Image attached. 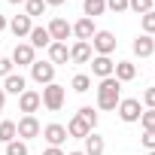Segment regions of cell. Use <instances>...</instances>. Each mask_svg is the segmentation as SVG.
Masks as SVG:
<instances>
[{
  "label": "cell",
  "instance_id": "6da1fadb",
  "mask_svg": "<svg viewBox=\"0 0 155 155\" xmlns=\"http://www.w3.org/2000/svg\"><path fill=\"white\" fill-rule=\"evenodd\" d=\"M119 101H122V82L116 79V76L101 79V85H97V107L101 110H116Z\"/></svg>",
  "mask_w": 155,
  "mask_h": 155
},
{
  "label": "cell",
  "instance_id": "7a4b0ae2",
  "mask_svg": "<svg viewBox=\"0 0 155 155\" xmlns=\"http://www.w3.org/2000/svg\"><path fill=\"white\" fill-rule=\"evenodd\" d=\"M40 97H43V107H46V110H52V113H58V110L64 107V88H61L58 82H49V85L43 88V94H40Z\"/></svg>",
  "mask_w": 155,
  "mask_h": 155
},
{
  "label": "cell",
  "instance_id": "3957f363",
  "mask_svg": "<svg viewBox=\"0 0 155 155\" xmlns=\"http://www.w3.org/2000/svg\"><path fill=\"white\" fill-rule=\"evenodd\" d=\"M31 76H34V82L49 85V82H55V64L52 61H34L31 64Z\"/></svg>",
  "mask_w": 155,
  "mask_h": 155
},
{
  "label": "cell",
  "instance_id": "277c9868",
  "mask_svg": "<svg viewBox=\"0 0 155 155\" xmlns=\"http://www.w3.org/2000/svg\"><path fill=\"white\" fill-rule=\"evenodd\" d=\"M91 46H94L97 55H107V58H110V55L116 52V37H113L110 31H97V34L91 37Z\"/></svg>",
  "mask_w": 155,
  "mask_h": 155
},
{
  "label": "cell",
  "instance_id": "5b68a950",
  "mask_svg": "<svg viewBox=\"0 0 155 155\" xmlns=\"http://www.w3.org/2000/svg\"><path fill=\"white\" fill-rule=\"evenodd\" d=\"M119 116H122V122H140V116H143V110H140V101L137 97H125V101H119Z\"/></svg>",
  "mask_w": 155,
  "mask_h": 155
},
{
  "label": "cell",
  "instance_id": "8992f818",
  "mask_svg": "<svg viewBox=\"0 0 155 155\" xmlns=\"http://www.w3.org/2000/svg\"><path fill=\"white\" fill-rule=\"evenodd\" d=\"M46 31H49L52 43H67V37L73 34V25H70L67 18H52V25H49Z\"/></svg>",
  "mask_w": 155,
  "mask_h": 155
},
{
  "label": "cell",
  "instance_id": "52a82bcc",
  "mask_svg": "<svg viewBox=\"0 0 155 155\" xmlns=\"http://www.w3.org/2000/svg\"><path fill=\"white\" fill-rule=\"evenodd\" d=\"M40 104H43L40 91H31V88H25V91L18 94V107H21V113H25V116H34V113L40 110Z\"/></svg>",
  "mask_w": 155,
  "mask_h": 155
},
{
  "label": "cell",
  "instance_id": "ba28073f",
  "mask_svg": "<svg viewBox=\"0 0 155 155\" xmlns=\"http://www.w3.org/2000/svg\"><path fill=\"white\" fill-rule=\"evenodd\" d=\"M15 131H18V137H25V140H31V137H40V134H43V128H40L37 116H25V119H18V122H15Z\"/></svg>",
  "mask_w": 155,
  "mask_h": 155
},
{
  "label": "cell",
  "instance_id": "9c48e42d",
  "mask_svg": "<svg viewBox=\"0 0 155 155\" xmlns=\"http://www.w3.org/2000/svg\"><path fill=\"white\" fill-rule=\"evenodd\" d=\"M73 34H76V40L79 43H88L94 34H97V28H94V18H79L73 25Z\"/></svg>",
  "mask_w": 155,
  "mask_h": 155
},
{
  "label": "cell",
  "instance_id": "30bf717a",
  "mask_svg": "<svg viewBox=\"0 0 155 155\" xmlns=\"http://www.w3.org/2000/svg\"><path fill=\"white\" fill-rule=\"evenodd\" d=\"M12 64H18V67H31L34 64V46L31 43H18L15 49H12Z\"/></svg>",
  "mask_w": 155,
  "mask_h": 155
},
{
  "label": "cell",
  "instance_id": "8fae6325",
  "mask_svg": "<svg viewBox=\"0 0 155 155\" xmlns=\"http://www.w3.org/2000/svg\"><path fill=\"white\" fill-rule=\"evenodd\" d=\"M43 137L49 140V146H61V143L67 140V128H64V125H58V122H52V125H46V128H43Z\"/></svg>",
  "mask_w": 155,
  "mask_h": 155
},
{
  "label": "cell",
  "instance_id": "7c38bea8",
  "mask_svg": "<svg viewBox=\"0 0 155 155\" xmlns=\"http://www.w3.org/2000/svg\"><path fill=\"white\" fill-rule=\"evenodd\" d=\"M113 70H116V64H113L107 55H97V58H91V73H94V76L107 79V76H113Z\"/></svg>",
  "mask_w": 155,
  "mask_h": 155
},
{
  "label": "cell",
  "instance_id": "4fadbf2b",
  "mask_svg": "<svg viewBox=\"0 0 155 155\" xmlns=\"http://www.w3.org/2000/svg\"><path fill=\"white\" fill-rule=\"evenodd\" d=\"M131 49H134V55H140V58H149V55L155 52V40H152L149 34H140V37L134 40V46H131Z\"/></svg>",
  "mask_w": 155,
  "mask_h": 155
},
{
  "label": "cell",
  "instance_id": "5bb4252c",
  "mask_svg": "<svg viewBox=\"0 0 155 155\" xmlns=\"http://www.w3.org/2000/svg\"><path fill=\"white\" fill-rule=\"evenodd\" d=\"M70 61L73 64H88L91 61V43H79L76 40V46L70 49Z\"/></svg>",
  "mask_w": 155,
  "mask_h": 155
},
{
  "label": "cell",
  "instance_id": "9a60e30c",
  "mask_svg": "<svg viewBox=\"0 0 155 155\" xmlns=\"http://www.w3.org/2000/svg\"><path fill=\"white\" fill-rule=\"evenodd\" d=\"M25 85H28V82H25L21 73H9L6 79H3V91H6V94H21Z\"/></svg>",
  "mask_w": 155,
  "mask_h": 155
},
{
  "label": "cell",
  "instance_id": "2e32d148",
  "mask_svg": "<svg viewBox=\"0 0 155 155\" xmlns=\"http://www.w3.org/2000/svg\"><path fill=\"white\" fill-rule=\"evenodd\" d=\"M49 61H52V64H67V61H70L67 43H52V46H49Z\"/></svg>",
  "mask_w": 155,
  "mask_h": 155
},
{
  "label": "cell",
  "instance_id": "e0dca14e",
  "mask_svg": "<svg viewBox=\"0 0 155 155\" xmlns=\"http://www.w3.org/2000/svg\"><path fill=\"white\" fill-rule=\"evenodd\" d=\"M88 134H91V128H88L79 116H73V119H70V125H67V137H79V140H85Z\"/></svg>",
  "mask_w": 155,
  "mask_h": 155
},
{
  "label": "cell",
  "instance_id": "ac0fdd59",
  "mask_svg": "<svg viewBox=\"0 0 155 155\" xmlns=\"http://www.w3.org/2000/svg\"><path fill=\"white\" fill-rule=\"evenodd\" d=\"M113 76H116L119 82H131L134 76H137V67H134L131 61H119V64H116V70H113Z\"/></svg>",
  "mask_w": 155,
  "mask_h": 155
},
{
  "label": "cell",
  "instance_id": "d6986e66",
  "mask_svg": "<svg viewBox=\"0 0 155 155\" xmlns=\"http://www.w3.org/2000/svg\"><path fill=\"white\" fill-rule=\"evenodd\" d=\"M31 28H34V25H31V18H28V15H15V18L9 21V31H12L18 40H21V37H28V34H31Z\"/></svg>",
  "mask_w": 155,
  "mask_h": 155
},
{
  "label": "cell",
  "instance_id": "ffe728a7",
  "mask_svg": "<svg viewBox=\"0 0 155 155\" xmlns=\"http://www.w3.org/2000/svg\"><path fill=\"white\" fill-rule=\"evenodd\" d=\"M31 46L34 49H46V46H52V37H49V31L46 28H31Z\"/></svg>",
  "mask_w": 155,
  "mask_h": 155
},
{
  "label": "cell",
  "instance_id": "44dd1931",
  "mask_svg": "<svg viewBox=\"0 0 155 155\" xmlns=\"http://www.w3.org/2000/svg\"><path fill=\"white\" fill-rule=\"evenodd\" d=\"M82 143H85V149H82L85 155H104V137H97L94 131H91V134H88Z\"/></svg>",
  "mask_w": 155,
  "mask_h": 155
},
{
  "label": "cell",
  "instance_id": "7402d4cb",
  "mask_svg": "<svg viewBox=\"0 0 155 155\" xmlns=\"http://www.w3.org/2000/svg\"><path fill=\"white\" fill-rule=\"evenodd\" d=\"M82 9H85V18L104 15V9H107V0H82Z\"/></svg>",
  "mask_w": 155,
  "mask_h": 155
},
{
  "label": "cell",
  "instance_id": "603a6c76",
  "mask_svg": "<svg viewBox=\"0 0 155 155\" xmlns=\"http://www.w3.org/2000/svg\"><path fill=\"white\" fill-rule=\"evenodd\" d=\"M15 137H18L15 122H0V143H12Z\"/></svg>",
  "mask_w": 155,
  "mask_h": 155
},
{
  "label": "cell",
  "instance_id": "cb8c5ba5",
  "mask_svg": "<svg viewBox=\"0 0 155 155\" xmlns=\"http://www.w3.org/2000/svg\"><path fill=\"white\" fill-rule=\"evenodd\" d=\"M46 12V0H25V15L34 18V15H43Z\"/></svg>",
  "mask_w": 155,
  "mask_h": 155
},
{
  "label": "cell",
  "instance_id": "d4e9b609",
  "mask_svg": "<svg viewBox=\"0 0 155 155\" xmlns=\"http://www.w3.org/2000/svg\"><path fill=\"white\" fill-rule=\"evenodd\" d=\"M70 85H73V91H79V94H85V91L91 88V76H85V73H76Z\"/></svg>",
  "mask_w": 155,
  "mask_h": 155
},
{
  "label": "cell",
  "instance_id": "484cf974",
  "mask_svg": "<svg viewBox=\"0 0 155 155\" xmlns=\"http://www.w3.org/2000/svg\"><path fill=\"white\" fill-rule=\"evenodd\" d=\"M152 3L155 0H128V9H134L137 15H146V12H152Z\"/></svg>",
  "mask_w": 155,
  "mask_h": 155
},
{
  "label": "cell",
  "instance_id": "4316f807",
  "mask_svg": "<svg viewBox=\"0 0 155 155\" xmlns=\"http://www.w3.org/2000/svg\"><path fill=\"white\" fill-rule=\"evenodd\" d=\"M76 116H79V119H82V122H85V125L94 131V125H97V110H91V107H82Z\"/></svg>",
  "mask_w": 155,
  "mask_h": 155
},
{
  "label": "cell",
  "instance_id": "83f0119b",
  "mask_svg": "<svg viewBox=\"0 0 155 155\" xmlns=\"http://www.w3.org/2000/svg\"><path fill=\"white\" fill-rule=\"evenodd\" d=\"M140 25H143V34H155V9L152 12H146V15H140Z\"/></svg>",
  "mask_w": 155,
  "mask_h": 155
},
{
  "label": "cell",
  "instance_id": "f1b7e54d",
  "mask_svg": "<svg viewBox=\"0 0 155 155\" xmlns=\"http://www.w3.org/2000/svg\"><path fill=\"white\" fill-rule=\"evenodd\" d=\"M6 155H28V143H21V140L6 143Z\"/></svg>",
  "mask_w": 155,
  "mask_h": 155
},
{
  "label": "cell",
  "instance_id": "f546056e",
  "mask_svg": "<svg viewBox=\"0 0 155 155\" xmlns=\"http://www.w3.org/2000/svg\"><path fill=\"white\" fill-rule=\"evenodd\" d=\"M140 125H143V131H155V110H146L140 116Z\"/></svg>",
  "mask_w": 155,
  "mask_h": 155
},
{
  "label": "cell",
  "instance_id": "4dcf8cb0",
  "mask_svg": "<svg viewBox=\"0 0 155 155\" xmlns=\"http://www.w3.org/2000/svg\"><path fill=\"white\" fill-rule=\"evenodd\" d=\"M12 67H15V64H12V58H0V76H3V79L12 73Z\"/></svg>",
  "mask_w": 155,
  "mask_h": 155
},
{
  "label": "cell",
  "instance_id": "1f68e13d",
  "mask_svg": "<svg viewBox=\"0 0 155 155\" xmlns=\"http://www.w3.org/2000/svg\"><path fill=\"white\" fill-rule=\"evenodd\" d=\"M107 6H110L113 12H125V9H128V0H107Z\"/></svg>",
  "mask_w": 155,
  "mask_h": 155
},
{
  "label": "cell",
  "instance_id": "d6a6232c",
  "mask_svg": "<svg viewBox=\"0 0 155 155\" xmlns=\"http://www.w3.org/2000/svg\"><path fill=\"white\" fill-rule=\"evenodd\" d=\"M140 140H143V146H146V149H149V152H152V149H155V131H146V134H143V137H140Z\"/></svg>",
  "mask_w": 155,
  "mask_h": 155
},
{
  "label": "cell",
  "instance_id": "836d02e7",
  "mask_svg": "<svg viewBox=\"0 0 155 155\" xmlns=\"http://www.w3.org/2000/svg\"><path fill=\"white\" fill-rule=\"evenodd\" d=\"M143 104H146L149 110H155V88H146V94H143Z\"/></svg>",
  "mask_w": 155,
  "mask_h": 155
},
{
  "label": "cell",
  "instance_id": "e575fe53",
  "mask_svg": "<svg viewBox=\"0 0 155 155\" xmlns=\"http://www.w3.org/2000/svg\"><path fill=\"white\" fill-rule=\"evenodd\" d=\"M43 155H64V152H61V149H58V146H49V149H46V152H43Z\"/></svg>",
  "mask_w": 155,
  "mask_h": 155
},
{
  "label": "cell",
  "instance_id": "d590c367",
  "mask_svg": "<svg viewBox=\"0 0 155 155\" xmlns=\"http://www.w3.org/2000/svg\"><path fill=\"white\" fill-rule=\"evenodd\" d=\"M3 104H6V91L0 88V113H3Z\"/></svg>",
  "mask_w": 155,
  "mask_h": 155
},
{
  "label": "cell",
  "instance_id": "8d00e7d4",
  "mask_svg": "<svg viewBox=\"0 0 155 155\" xmlns=\"http://www.w3.org/2000/svg\"><path fill=\"white\" fill-rule=\"evenodd\" d=\"M64 0H46V6H61Z\"/></svg>",
  "mask_w": 155,
  "mask_h": 155
},
{
  "label": "cell",
  "instance_id": "74e56055",
  "mask_svg": "<svg viewBox=\"0 0 155 155\" xmlns=\"http://www.w3.org/2000/svg\"><path fill=\"white\" fill-rule=\"evenodd\" d=\"M3 28H6V15H3V12H0V31H3Z\"/></svg>",
  "mask_w": 155,
  "mask_h": 155
},
{
  "label": "cell",
  "instance_id": "f35d334b",
  "mask_svg": "<svg viewBox=\"0 0 155 155\" xmlns=\"http://www.w3.org/2000/svg\"><path fill=\"white\" fill-rule=\"evenodd\" d=\"M6 3H25V0H6Z\"/></svg>",
  "mask_w": 155,
  "mask_h": 155
},
{
  "label": "cell",
  "instance_id": "ab89813d",
  "mask_svg": "<svg viewBox=\"0 0 155 155\" xmlns=\"http://www.w3.org/2000/svg\"><path fill=\"white\" fill-rule=\"evenodd\" d=\"M70 155H85V152H70Z\"/></svg>",
  "mask_w": 155,
  "mask_h": 155
},
{
  "label": "cell",
  "instance_id": "60d3db41",
  "mask_svg": "<svg viewBox=\"0 0 155 155\" xmlns=\"http://www.w3.org/2000/svg\"><path fill=\"white\" fill-rule=\"evenodd\" d=\"M149 155H155V149H152V152H149Z\"/></svg>",
  "mask_w": 155,
  "mask_h": 155
}]
</instances>
